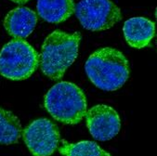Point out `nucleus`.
Listing matches in <instances>:
<instances>
[{"mask_svg": "<svg viewBox=\"0 0 157 156\" xmlns=\"http://www.w3.org/2000/svg\"><path fill=\"white\" fill-rule=\"evenodd\" d=\"M85 71L91 83L104 91L121 88L130 74L128 59L113 48H101L94 51L86 61Z\"/></svg>", "mask_w": 157, "mask_h": 156, "instance_id": "obj_1", "label": "nucleus"}, {"mask_svg": "<svg viewBox=\"0 0 157 156\" xmlns=\"http://www.w3.org/2000/svg\"><path fill=\"white\" fill-rule=\"evenodd\" d=\"M81 38L78 32L66 33L61 30H55L46 37L40 55V66L47 77L51 80L63 77L78 56Z\"/></svg>", "mask_w": 157, "mask_h": 156, "instance_id": "obj_2", "label": "nucleus"}, {"mask_svg": "<svg viewBox=\"0 0 157 156\" xmlns=\"http://www.w3.org/2000/svg\"><path fill=\"white\" fill-rule=\"evenodd\" d=\"M47 112L58 122L77 124L85 117L87 102L84 91L71 82L54 85L44 97Z\"/></svg>", "mask_w": 157, "mask_h": 156, "instance_id": "obj_3", "label": "nucleus"}, {"mask_svg": "<svg viewBox=\"0 0 157 156\" xmlns=\"http://www.w3.org/2000/svg\"><path fill=\"white\" fill-rule=\"evenodd\" d=\"M40 65V55L24 39H13L0 50V74L21 81L32 76Z\"/></svg>", "mask_w": 157, "mask_h": 156, "instance_id": "obj_4", "label": "nucleus"}, {"mask_svg": "<svg viewBox=\"0 0 157 156\" xmlns=\"http://www.w3.org/2000/svg\"><path fill=\"white\" fill-rule=\"evenodd\" d=\"M75 13L81 25L89 31H105L122 20L121 10L111 0H81Z\"/></svg>", "mask_w": 157, "mask_h": 156, "instance_id": "obj_5", "label": "nucleus"}, {"mask_svg": "<svg viewBox=\"0 0 157 156\" xmlns=\"http://www.w3.org/2000/svg\"><path fill=\"white\" fill-rule=\"evenodd\" d=\"M23 141L33 156H50L60 141L59 130L47 118H39L22 129Z\"/></svg>", "mask_w": 157, "mask_h": 156, "instance_id": "obj_6", "label": "nucleus"}, {"mask_svg": "<svg viewBox=\"0 0 157 156\" xmlns=\"http://www.w3.org/2000/svg\"><path fill=\"white\" fill-rule=\"evenodd\" d=\"M86 127L96 140L107 141L113 139L121 129V119L118 112L111 106L98 104L86 110Z\"/></svg>", "mask_w": 157, "mask_h": 156, "instance_id": "obj_7", "label": "nucleus"}, {"mask_svg": "<svg viewBox=\"0 0 157 156\" xmlns=\"http://www.w3.org/2000/svg\"><path fill=\"white\" fill-rule=\"evenodd\" d=\"M36 23V13L25 7H19L10 10L4 19V27L14 39L28 37L33 33Z\"/></svg>", "mask_w": 157, "mask_h": 156, "instance_id": "obj_8", "label": "nucleus"}, {"mask_svg": "<svg viewBox=\"0 0 157 156\" xmlns=\"http://www.w3.org/2000/svg\"><path fill=\"white\" fill-rule=\"evenodd\" d=\"M123 33L131 48L141 49L148 47L154 37V22L145 17H133L124 21Z\"/></svg>", "mask_w": 157, "mask_h": 156, "instance_id": "obj_9", "label": "nucleus"}, {"mask_svg": "<svg viewBox=\"0 0 157 156\" xmlns=\"http://www.w3.org/2000/svg\"><path fill=\"white\" fill-rule=\"evenodd\" d=\"M37 13L41 19L50 23H60L74 13V0H37Z\"/></svg>", "mask_w": 157, "mask_h": 156, "instance_id": "obj_10", "label": "nucleus"}, {"mask_svg": "<svg viewBox=\"0 0 157 156\" xmlns=\"http://www.w3.org/2000/svg\"><path fill=\"white\" fill-rule=\"evenodd\" d=\"M22 132L20 119L10 111L0 108V144L11 145L19 141Z\"/></svg>", "mask_w": 157, "mask_h": 156, "instance_id": "obj_11", "label": "nucleus"}, {"mask_svg": "<svg viewBox=\"0 0 157 156\" xmlns=\"http://www.w3.org/2000/svg\"><path fill=\"white\" fill-rule=\"evenodd\" d=\"M59 152L64 156H112L96 142L82 140L76 143H70L65 139L61 140Z\"/></svg>", "mask_w": 157, "mask_h": 156, "instance_id": "obj_12", "label": "nucleus"}, {"mask_svg": "<svg viewBox=\"0 0 157 156\" xmlns=\"http://www.w3.org/2000/svg\"><path fill=\"white\" fill-rule=\"evenodd\" d=\"M10 1L16 3V4H20V5H23L25 3H27L28 1H30V0H10Z\"/></svg>", "mask_w": 157, "mask_h": 156, "instance_id": "obj_13", "label": "nucleus"}]
</instances>
